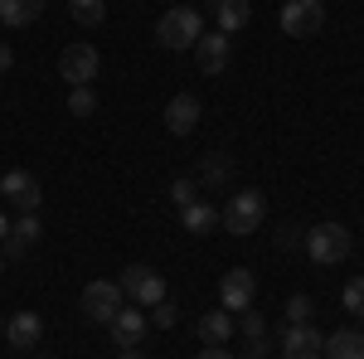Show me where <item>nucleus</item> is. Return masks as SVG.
<instances>
[{"instance_id":"7","label":"nucleus","mask_w":364,"mask_h":359,"mask_svg":"<svg viewBox=\"0 0 364 359\" xmlns=\"http://www.w3.org/2000/svg\"><path fill=\"white\" fill-rule=\"evenodd\" d=\"M0 194L15 204V214H39V204H44V190H39V180H34L29 170L0 175Z\"/></svg>"},{"instance_id":"16","label":"nucleus","mask_w":364,"mask_h":359,"mask_svg":"<svg viewBox=\"0 0 364 359\" xmlns=\"http://www.w3.org/2000/svg\"><path fill=\"white\" fill-rule=\"evenodd\" d=\"M321 359H364V331H336V335H326Z\"/></svg>"},{"instance_id":"23","label":"nucleus","mask_w":364,"mask_h":359,"mask_svg":"<svg viewBox=\"0 0 364 359\" xmlns=\"http://www.w3.org/2000/svg\"><path fill=\"white\" fill-rule=\"evenodd\" d=\"M340 306H345L350 316H360V321H364V277H350V282H345V291H340Z\"/></svg>"},{"instance_id":"32","label":"nucleus","mask_w":364,"mask_h":359,"mask_svg":"<svg viewBox=\"0 0 364 359\" xmlns=\"http://www.w3.org/2000/svg\"><path fill=\"white\" fill-rule=\"evenodd\" d=\"M10 223H15V219H5V214H0V243L10 238Z\"/></svg>"},{"instance_id":"26","label":"nucleus","mask_w":364,"mask_h":359,"mask_svg":"<svg viewBox=\"0 0 364 359\" xmlns=\"http://www.w3.org/2000/svg\"><path fill=\"white\" fill-rule=\"evenodd\" d=\"M10 233H15V238H25V243H34V238L44 233V223H39V214H15Z\"/></svg>"},{"instance_id":"10","label":"nucleus","mask_w":364,"mask_h":359,"mask_svg":"<svg viewBox=\"0 0 364 359\" xmlns=\"http://www.w3.org/2000/svg\"><path fill=\"white\" fill-rule=\"evenodd\" d=\"M252 291H257V277H252L248 267H233V272H224V282H219V301H224L228 316H233V311H248Z\"/></svg>"},{"instance_id":"33","label":"nucleus","mask_w":364,"mask_h":359,"mask_svg":"<svg viewBox=\"0 0 364 359\" xmlns=\"http://www.w3.org/2000/svg\"><path fill=\"white\" fill-rule=\"evenodd\" d=\"M117 359H141V350H122V355H117Z\"/></svg>"},{"instance_id":"31","label":"nucleus","mask_w":364,"mask_h":359,"mask_svg":"<svg viewBox=\"0 0 364 359\" xmlns=\"http://www.w3.org/2000/svg\"><path fill=\"white\" fill-rule=\"evenodd\" d=\"M10 63H15V54H10V44H0V73H5Z\"/></svg>"},{"instance_id":"5","label":"nucleus","mask_w":364,"mask_h":359,"mask_svg":"<svg viewBox=\"0 0 364 359\" xmlns=\"http://www.w3.org/2000/svg\"><path fill=\"white\" fill-rule=\"evenodd\" d=\"M97 68H102V58H97L92 44H68V49L58 54V73H63L68 87H87L97 78Z\"/></svg>"},{"instance_id":"4","label":"nucleus","mask_w":364,"mask_h":359,"mask_svg":"<svg viewBox=\"0 0 364 359\" xmlns=\"http://www.w3.org/2000/svg\"><path fill=\"white\" fill-rule=\"evenodd\" d=\"M117 286H122V296H132L141 311H151L156 301H166V277L156 272V267H146V262H132Z\"/></svg>"},{"instance_id":"15","label":"nucleus","mask_w":364,"mask_h":359,"mask_svg":"<svg viewBox=\"0 0 364 359\" xmlns=\"http://www.w3.org/2000/svg\"><path fill=\"white\" fill-rule=\"evenodd\" d=\"M195 335L204 345H228V340H233V316H228V311H209V316L195 321Z\"/></svg>"},{"instance_id":"20","label":"nucleus","mask_w":364,"mask_h":359,"mask_svg":"<svg viewBox=\"0 0 364 359\" xmlns=\"http://www.w3.org/2000/svg\"><path fill=\"white\" fill-rule=\"evenodd\" d=\"M267 345H272V340H267V321L248 306V311H243V350H248V359H262Z\"/></svg>"},{"instance_id":"11","label":"nucleus","mask_w":364,"mask_h":359,"mask_svg":"<svg viewBox=\"0 0 364 359\" xmlns=\"http://www.w3.org/2000/svg\"><path fill=\"white\" fill-rule=\"evenodd\" d=\"M199 117H204L199 97H195V92H180V97H170V102H166V132H170V136H195Z\"/></svg>"},{"instance_id":"30","label":"nucleus","mask_w":364,"mask_h":359,"mask_svg":"<svg viewBox=\"0 0 364 359\" xmlns=\"http://www.w3.org/2000/svg\"><path fill=\"white\" fill-rule=\"evenodd\" d=\"M195 359H233V355H228L224 345H204V350H199V355H195Z\"/></svg>"},{"instance_id":"21","label":"nucleus","mask_w":364,"mask_h":359,"mask_svg":"<svg viewBox=\"0 0 364 359\" xmlns=\"http://www.w3.org/2000/svg\"><path fill=\"white\" fill-rule=\"evenodd\" d=\"M68 15L78 25H102L107 20V0H68Z\"/></svg>"},{"instance_id":"14","label":"nucleus","mask_w":364,"mask_h":359,"mask_svg":"<svg viewBox=\"0 0 364 359\" xmlns=\"http://www.w3.org/2000/svg\"><path fill=\"white\" fill-rule=\"evenodd\" d=\"M39 335H44L39 311H15V316H10V326H5V340H10L15 350H34V345H39Z\"/></svg>"},{"instance_id":"17","label":"nucleus","mask_w":364,"mask_h":359,"mask_svg":"<svg viewBox=\"0 0 364 359\" xmlns=\"http://www.w3.org/2000/svg\"><path fill=\"white\" fill-rule=\"evenodd\" d=\"M44 5H49V0H0V25L25 29V25H34V20L44 15Z\"/></svg>"},{"instance_id":"3","label":"nucleus","mask_w":364,"mask_h":359,"mask_svg":"<svg viewBox=\"0 0 364 359\" xmlns=\"http://www.w3.org/2000/svg\"><path fill=\"white\" fill-rule=\"evenodd\" d=\"M350 228L345 223H336V219H326V223H316L306 233V257L311 262H321V267H336L340 257H350Z\"/></svg>"},{"instance_id":"19","label":"nucleus","mask_w":364,"mask_h":359,"mask_svg":"<svg viewBox=\"0 0 364 359\" xmlns=\"http://www.w3.org/2000/svg\"><path fill=\"white\" fill-rule=\"evenodd\" d=\"M180 223H185V233L204 238V233H214V228H219V209L195 199V204H185V209H180Z\"/></svg>"},{"instance_id":"35","label":"nucleus","mask_w":364,"mask_h":359,"mask_svg":"<svg viewBox=\"0 0 364 359\" xmlns=\"http://www.w3.org/2000/svg\"><path fill=\"white\" fill-rule=\"evenodd\" d=\"M0 267H5V257H0Z\"/></svg>"},{"instance_id":"34","label":"nucleus","mask_w":364,"mask_h":359,"mask_svg":"<svg viewBox=\"0 0 364 359\" xmlns=\"http://www.w3.org/2000/svg\"><path fill=\"white\" fill-rule=\"evenodd\" d=\"M170 5H180V0H170Z\"/></svg>"},{"instance_id":"12","label":"nucleus","mask_w":364,"mask_h":359,"mask_svg":"<svg viewBox=\"0 0 364 359\" xmlns=\"http://www.w3.org/2000/svg\"><path fill=\"white\" fill-rule=\"evenodd\" d=\"M321 350H326V340L311 331V321L282 331V359H321Z\"/></svg>"},{"instance_id":"24","label":"nucleus","mask_w":364,"mask_h":359,"mask_svg":"<svg viewBox=\"0 0 364 359\" xmlns=\"http://www.w3.org/2000/svg\"><path fill=\"white\" fill-rule=\"evenodd\" d=\"M228 180H233V166H228L224 156H209V161H204V180H199V185H228Z\"/></svg>"},{"instance_id":"6","label":"nucleus","mask_w":364,"mask_h":359,"mask_svg":"<svg viewBox=\"0 0 364 359\" xmlns=\"http://www.w3.org/2000/svg\"><path fill=\"white\" fill-rule=\"evenodd\" d=\"M321 25H326V5L321 0H287L282 5V29L291 39H311V34H321Z\"/></svg>"},{"instance_id":"8","label":"nucleus","mask_w":364,"mask_h":359,"mask_svg":"<svg viewBox=\"0 0 364 359\" xmlns=\"http://www.w3.org/2000/svg\"><path fill=\"white\" fill-rule=\"evenodd\" d=\"M107 331H112L117 350H141V340L151 335V316L141 306H122L112 321H107Z\"/></svg>"},{"instance_id":"29","label":"nucleus","mask_w":364,"mask_h":359,"mask_svg":"<svg viewBox=\"0 0 364 359\" xmlns=\"http://www.w3.org/2000/svg\"><path fill=\"white\" fill-rule=\"evenodd\" d=\"M25 252H29V243H25V238H15V233L0 243V257H25Z\"/></svg>"},{"instance_id":"13","label":"nucleus","mask_w":364,"mask_h":359,"mask_svg":"<svg viewBox=\"0 0 364 359\" xmlns=\"http://www.w3.org/2000/svg\"><path fill=\"white\" fill-rule=\"evenodd\" d=\"M195 63H199V73H224L228 68V34H199V44H195Z\"/></svg>"},{"instance_id":"27","label":"nucleus","mask_w":364,"mask_h":359,"mask_svg":"<svg viewBox=\"0 0 364 359\" xmlns=\"http://www.w3.org/2000/svg\"><path fill=\"white\" fill-rule=\"evenodd\" d=\"M195 175H180V180H175V185H170V199H175V204H180V209H185V204H195Z\"/></svg>"},{"instance_id":"25","label":"nucleus","mask_w":364,"mask_h":359,"mask_svg":"<svg viewBox=\"0 0 364 359\" xmlns=\"http://www.w3.org/2000/svg\"><path fill=\"white\" fill-rule=\"evenodd\" d=\"M68 112H73V117H92V112H97V92H92V87H73V92H68Z\"/></svg>"},{"instance_id":"28","label":"nucleus","mask_w":364,"mask_h":359,"mask_svg":"<svg viewBox=\"0 0 364 359\" xmlns=\"http://www.w3.org/2000/svg\"><path fill=\"white\" fill-rule=\"evenodd\" d=\"M151 321H156V326H161V331H170V326H175V321H180V311H175V301H156L151 306Z\"/></svg>"},{"instance_id":"18","label":"nucleus","mask_w":364,"mask_h":359,"mask_svg":"<svg viewBox=\"0 0 364 359\" xmlns=\"http://www.w3.org/2000/svg\"><path fill=\"white\" fill-rule=\"evenodd\" d=\"M214 20H219V34H238L252 20V5L248 0H214Z\"/></svg>"},{"instance_id":"9","label":"nucleus","mask_w":364,"mask_h":359,"mask_svg":"<svg viewBox=\"0 0 364 359\" xmlns=\"http://www.w3.org/2000/svg\"><path fill=\"white\" fill-rule=\"evenodd\" d=\"M117 311H122V286H117V282H87L83 286V316L87 321L107 326Z\"/></svg>"},{"instance_id":"2","label":"nucleus","mask_w":364,"mask_h":359,"mask_svg":"<svg viewBox=\"0 0 364 359\" xmlns=\"http://www.w3.org/2000/svg\"><path fill=\"white\" fill-rule=\"evenodd\" d=\"M262 223H267V194L262 190H238L224 204V214H219V228H228L233 238H248Z\"/></svg>"},{"instance_id":"1","label":"nucleus","mask_w":364,"mask_h":359,"mask_svg":"<svg viewBox=\"0 0 364 359\" xmlns=\"http://www.w3.org/2000/svg\"><path fill=\"white\" fill-rule=\"evenodd\" d=\"M199 34H204V20H199V10L195 5H170L166 15L156 20V44L161 49H195L199 44Z\"/></svg>"},{"instance_id":"22","label":"nucleus","mask_w":364,"mask_h":359,"mask_svg":"<svg viewBox=\"0 0 364 359\" xmlns=\"http://www.w3.org/2000/svg\"><path fill=\"white\" fill-rule=\"evenodd\" d=\"M311 316H316V301H311L306 291H296V296H287V326H306Z\"/></svg>"}]
</instances>
